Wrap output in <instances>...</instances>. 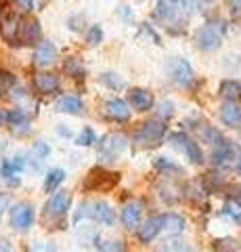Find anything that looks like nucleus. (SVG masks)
I'll return each mask as SVG.
<instances>
[{
  "mask_svg": "<svg viewBox=\"0 0 241 252\" xmlns=\"http://www.w3.org/2000/svg\"><path fill=\"white\" fill-rule=\"evenodd\" d=\"M166 132H168V126L164 120H147L134 132V143L138 147H155L161 143Z\"/></svg>",
  "mask_w": 241,
  "mask_h": 252,
  "instance_id": "nucleus-1",
  "label": "nucleus"
},
{
  "mask_svg": "<svg viewBox=\"0 0 241 252\" xmlns=\"http://www.w3.org/2000/svg\"><path fill=\"white\" fill-rule=\"evenodd\" d=\"M82 219H95V220H99V223H103V225H113L115 212L111 208V204L105 202V200L84 202L80 206V210L76 212V223L78 220H82Z\"/></svg>",
  "mask_w": 241,
  "mask_h": 252,
  "instance_id": "nucleus-2",
  "label": "nucleus"
},
{
  "mask_svg": "<svg viewBox=\"0 0 241 252\" xmlns=\"http://www.w3.org/2000/svg\"><path fill=\"white\" fill-rule=\"evenodd\" d=\"M118 183H120V172H111L103 166H95L88 172L86 181H84V189L86 191H109Z\"/></svg>",
  "mask_w": 241,
  "mask_h": 252,
  "instance_id": "nucleus-3",
  "label": "nucleus"
},
{
  "mask_svg": "<svg viewBox=\"0 0 241 252\" xmlns=\"http://www.w3.org/2000/svg\"><path fill=\"white\" fill-rule=\"evenodd\" d=\"M170 145L178 149L191 164H197V166L204 164V152H201V147L187 132H172L170 135Z\"/></svg>",
  "mask_w": 241,
  "mask_h": 252,
  "instance_id": "nucleus-4",
  "label": "nucleus"
},
{
  "mask_svg": "<svg viewBox=\"0 0 241 252\" xmlns=\"http://www.w3.org/2000/svg\"><path fill=\"white\" fill-rule=\"evenodd\" d=\"M128 147V139L122 132H111L99 143V158L103 162H113L115 158H120Z\"/></svg>",
  "mask_w": 241,
  "mask_h": 252,
  "instance_id": "nucleus-5",
  "label": "nucleus"
},
{
  "mask_svg": "<svg viewBox=\"0 0 241 252\" xmlns=\"http://www.w3.org/2000/svg\"><path fill=\"white\" fill-rule=\"evenodd\" d=\"M9 220H11V227L17 231H27L29 227L34 225L36 220V210L32 204L27 202H21V204H15L11 208V215H9Z\"/></svg>",
  "mask_w": 241,
  "mask_h": 252,
  "instance_id": "nucleus-6",
  "label": "nucleus"
},
{
  "mask_svg": "<svg viewBox=\"0 0 241 252\" xmlns=\"http://www.w3.org/2000/svg\"><path fill=\"white\" fill-rule=\"evenodd\" d=\"M69 206H72V193L61 189V191L53 193V198L46 204V219H53V220H63Z\"/></svg>",
  "mask_w": 241,
  "mask_h": 252,
  "instance_id": "nucleus-7",
  "label": "nucleus"
},
{
  "mask_svg": "<svg viewBox=\"0 0 241 252\" xmlns=\"http://www.w3.org/2000/svg\"><path fill=\"white\" fill-rule=\"evenodd\" d=\"M195 42L201 51H216L222 46V34L212 23H206L195 32Z\"/></svg>",
  "mask_w": 241,
  "mask_h": 252,
  "instance_id": "nucleus-8",
  "label": "nucleus"
},
{
  "mask_svg": "<svg viewBox=\"0 0 241 252\" xmlns=\"http://www.w3.org/2000/svg\"><path fill=\"white\" fill-rule=\"evenodd\" d=\"M170 76H172V80L178 84V86H191L193 80H195V72H193V67H191V63L183 59V57H174L172 61H170Z\"/></svg>",
  "mask_w": 241,
  "mask_h": 252,
  "instance_id": "nucleus-9",
  "label": "nucleus"
},
{
  "mask_svg": "<svg viewBox=\"0 0 241 252\" xmlns=\"http://www.w3.org/2000/svg\"><path fill=\"white\" fill-rule=\"evenodd\" d=\"M42 36L40 30V21L38 19H19V28H17V40L23 44H36Z\"/></svg>",
  "mask_w": 241,
  "mask_h": 252,
  "instance_id": "nucleus-10",
  "label": "nucleus"
},
{
  "mask_svg": "<svg viewBox=\"0 0 241 252\" xmlns=\"http://www.w3.org/2000/svg\"><path fill=\"white\" fill-rule=\"evenodd\" d=\"M237 147L231 143V141L222 139L218 145H214L212 149V162L216 166H231L233 160H237Z\"/></svg>",
  "mask_w": 241,
  "mask_h": 252,
  "instance_id": "nucleus-11",
  "label": "nucleus"
},
{
  "mask_svg": "<svg viewBox=\"0 0 241 252\" xmlns=\"http://www.w3.org/2000/svg\"><path fill=\"white\" fill-rule=\"evenodd\" d=\"M128 103L132 109H136V112H147V109H151L155 99H153V93L147 91V89H130L128 91Z\"/></svg>",
  "mask_w": 241,
  "mask_h": 252,
  "instance_id": "nucleus-12",
  "label": "nucleus"
},
{
  "mask_svg": "<svg viewBox=\"0 0 241 252\" xmlns=\"http://www.w3.org/2000/svg\"><path fill=\"white\" fill-rule=\"evenodd\" d=\"M220 122L229 128H239L241 126V107L233 101H224L220 107Z\"/></svg>",
  "mask_w": 241,
  "mask_h": 252,
  "instance_id": "nucleus-13",
  "label": "nucleus"
},
{
  "mask_svg": "<svg viewBox=\"0 0 241 252\" xmlns=\"http://www.w3.org/2000/svg\"><path fill=\"white\" fill-rule=\"evenodd\" d=\"M141 217H143V204L141 202H128L122 210V223L128 227V229H136L141 225Z\"/></svg>",
  "mask_w": 241,
  "mask_h": 252,
  "instance_id": "nucleus-14",
  "label": "nucleus"
},
{
  "mask_svg": "<svg viewBox=\"0 0 241 252\" xmlns=\"http://www.w3.org/2000/svg\"><path fill=\"white\" fill-rule=\"evenodd\" d=\"M57 59V46L49 42V40H44L38 44V49L34 53V63L36 65H40V67H46V65H51V63H55Z\"/></svg>",
  "mask_w": 241,
  "mask_h": 252,
  "instance_id": "nucleus-15",
  "label": "nucleus"
},
{
  "mask_svg": "<svg viewBox=\"0 0 241 252\" xmlns=\"http://www.w3.org/2000/svg\"><path fill=\"white\" fill-rule=\"evenodd\" d=\"M105 114L111 118V120H118V122H128L130 120V107L126 101L122 99H111L105 103Z\"/></svg>",
  "mask_w": 241,
  "mask_h": 252,
  "instance_id": "nucleus-16",
  "label": "nucleus"
},
{
  "mask_svg": "<svg viewBox=\"0 0 241 252\" xmlns=\"http://www.w3.org/2000/svg\"><path fill=\"white\" fill-rule=\"evenodd\" d=\"M36 89L44 93V94H53V93H57L59 91V78L55 74H51V72H40V74H36Z\"/></svg>",
  "mask_w": 241,
  "mask_h": 252,
  "instance_id": "nucleus-17",
  "label": "nucleus"
},
{
  "mask_svg": "<svg viewBox=\"0 0 241 252\" xmlns=\"http://www.w3.org/2000/svg\"><path fill=\"white\" fill-rule=\"evenodd\" d=\"M55 107H57V112H61V114H74V116L84 114V101L80 97H72V94L61 97Z\"/></svg>",
  "mask_w": 241,
  "mask_h": 252,
  "instance_id": "nucleus-18",
  "label": "nucleus"
},
{
  "mask_svg": "<svg viewBox=\"0 0 241 252\" xmlns=\"http://www.w3.org/2000/svg\"><path fill=\"white\" fill-rule=\"evenodd\" d=\"M161 231V227H160V217H151V219H147L145 223L141 225V229H138V238H141V242H151L155 240V235H158Z\"/></svg>",
  "mask_w": 241,
  "mask_h": 252,
  "instance_id": "nucleus-19",
  "label": "nucleus"
},
{
  "mask_svg": "<svg viewBox=\"0 0 241 252\" xmlns=\"http://www.w3.org/2000/svg\"><path fill=\"white\" fill-rule=\"evenodd\" d=\"M160 227L161 231H183L185 229V219L174 212H166L160 217Z\"/></svg>",
  "mask_w": 241,
  "mask_h": 252,
  "instance_id": "nucleus-20",
  "label": "nucleus"
},
{
  "mask_svg": "<svg viewBox=\"0 0 241 252\" xmlns=\"http://www.w3.org/2000/svg\"><path fill=\"white\" fill-rule=\"evenodd\" d=\"M220 94L224 101H233V103L241 101V80H224L220 84Z\"/></svg>",
  "mask_w": 241,
  "mask_h": 252,
  "instance_id": "nucleus-21",
  "label": "nucleus"
},
{
  "mask_svg": "<svg viewBox=\"0 0 241 252\" xmlns=\"http://www.w3.org/2000/svg\"><path fill=\"white\" fill-rule=\"evenodd\" d=\"M65 181V170L63 168H51L49 175L44 177V191L46 193H55L57 187Z\"/></svg>",
  "mask_w": 241,
  "mask_h": 252,
  "instance_id": "nucleus-22",
  "label": "nucleus"
},
{
  "mask_svg": "<svg viewBox=\"0 0 241 252\" xmlns=\"http://www.w3.org/2000/svg\"><path fill=\"white\" fill-rule=\"evenodd\" d=\"M63 69H65V74L67 76H72V78H76V80H82L84 76H86V67L82 65L80 61H78L76 57H69L67 61H65V65H63Z\"/></svg>",
  "mask_w": 241,
  "mask_h": 252,
  "instance_id": "nucleus-23",
  "label": "nucleus"
},
{
  "mask_svg": "<svg viewBox=\"0 0 241 252\" xmlns=\"http://www.w3.org/2000/svg\"><path fill=\"white\" fill-rule=\"evenodd\" d=\"M4 122H9L11 126H26L27 124V114L23 109H11L4 114Z\"/></svg>",
  "mask_w": 241,
  "mask_h": 252,
  "instance_id": "nucleus-24",
  "label": "nucleus"
},
{
  "mask_svg": "<svg viewBox=\"0 0 241 252\" xmlns=\"http://www.w3.org/2000/svg\"><path fill=\"white\" fill-rule=\"evenodd\" d=\"M76 143L80 145V147H90V145H95L97 143V132L90 128V126H84L82 132L78 135L76 139Z\"/></svg>",
  "mask_w": 241,
  "mask_h": 252,
  "instance_id": "nucleus-25",
  "label": "nucleus"
},
{
  "mask_svg": "<svg viewBox=\"0 0 241 252\" xmlns=\"http://www.w3.org/2000/svg\"><path fill=\"white\" fill-rule=\"evenodd\" d=\"M97 248L101 252H124V250H126L124 242H120V240H99Z\"/></svg>",
  "mask_w": 241,
  "mask_h": 252,
  "instance_id": "nucleus-26",
  "label": "nucleus"
},
{
  "mask_svg": "<svg viewBox=\"0 0 241 252\" xmlns=\"http://www.w3.org/2000/svg\"><path fill=\"white\" fill-rule=\"evenodd\" d=\"M0 172H2V179H4V181H9L11 185H19V179H17L19 172L13 168L11 160H4V162H2V166H0Z\"/></svg>",
  "mask_w": 241,
  "mask_h": 252,
  "instance_id": "nucleus-27",
  "label": "nucleus"
},
{
  "mask_svg": "<svg viewBox=\"0 0 241 252\" xmlns=\"http://www.w3.org/2000/svg\"><path fill=\"white\" fill-rule=\"evenodd\" d=\"M86 42L90 46H97V44L103 42V28H101V26H92L86 32Z\"/></svg>",
  "mask_w": 241,
  "mask_h": 252,
  "instance_id": "nucleus-28",
  "label": "nucleus"
},
{
  "mask_svg": "<svg viewBox=\"0 0 241 252\" xmlns=\"http://www.w3.org/2000/svg\"><path fill=\"white\" fill-rule=\"evenodd\" d=\"M224 215H229L231 219H235L237 223H241V202L229 200L227 204H224Z\"/></svg>",
  "mask_w": 241,
  "mask_h": 252,
  "instance_id": "nucleus-29",
  "label": "nucleus"
},
{
  "mask_svg": "<svg viewBox=\"0 0 241 252\" xmlns=\"http://www.w3.org/2000/svg\"><path fill=\"white\" fill-rule=\"evenodd\" d=\"M214 252H237V244H235V240H231V238L216 240L214 242Z\"/></svg>",
  "mask_w": 241,
  "mask_h": 252,
  "instance_id": "nucleus-30",
  "label": "nucleus"
},
{
  "mask_svg": "<svg viewBox=\"0 0 241 252\" xmlns=\"http://www.w3.org/2000/svg\"><path fill=\"white\" fill-rule=\"evenodd\" d=\"M101 82L107 84V86H109V89H113V91H120L122 86H124V80H122L118 74H103V76H101Z\"/></svg>",
  "mask_w": 241,
  "mask_h": 252,
  "instance_id": "nucleus-31",
  "label": "nucleus"
},
{
  "mask_svg": "<svg viewBox=\"0 0 241 252\" xmlns=\"http://www.w3.org/2000/svg\"><path fill=\"white\" fill-rule=\"evenodd\" d=\"M15 82H17V78H15L11 72H0V93H9Z\"/></svg>",
  "mask_w": 241,
  "mask_h": 252,
  "instance_id": "nucleus-32",
  "label": "nucleus"
},
{
  "mask_svg": "<svg viewBox=\"0 0 241 252\" xmlns=\"http://www.w3.org/2000/svg\"><path fill=\"white\" fill-rule=\"evenodd\" d=\"M155 166H158L161 172H183L181 166H176V164L170 162L168 158H158V160H155Z\"/></svg>",
  "mask_w": 241,
  "mask_h": 252,
  "instance_id": "nucleus-33",
  "label": "nucleus"
},
{
  "mask_svg": "<svg viewBox=\"0 0 241 252\" xmlns=\"http://www.w3.org/2000/svg\"><path fill=\"white\" fill-rule=\"evenodd\" d=\"M204 139L208 141L210 145L214 147V145H218V143H220V141H222L224 137H222V132H220V130H216V128H212V126H210V128L204 132Z\"/></svg>",
  "mask_w": 241,
  "mask_h": 252,
  "instance_id": "nucleus-34",
  "label": "nucleus"
},
{
  "mask_svg": "<svg viewBox=\"0 0 241 252\" xmlns=\"http://www.w3.org/2000/svg\"><path fill=\"white\" fill-rule=\"evenodd\" d=\"M9 206H11V195L9 193H0V219H2V215L9 210Z\"/></svg>",
  "mask_w": 241,
  "mask_h": 252,
  "instance_id": "nucleus-35",
  "label": "nucleus"
},
{
  "mask_svg": "<svg viewBox=\"0 0 241 252\" xmlns=\"http://www.w3.org/2000/svg\"><path fill=\"white\" fill-rule=\"evenodd\" d=\"M161 109H164V118H170L174 114V103H172V101H164V103L160 105V112H161Z\"/></svg>",
  "mask_w": 241,
  "mask_h": 252,
  "instance_id": "nucleus-36",
  "label": "nucleus"
},
{
  "mask_svg": "<svg viewBox=\"0 0 241 252\" xmlns=\"http://www.w3.org/2000/svg\"><path fill=\"white\" fill-rule=\"evenodd\" d=\"M229 9L233 11V15H237V17H241V0H227Z\"/></svg>",
  "mask_w": 241,
  "mask_h": 252,
  "instance_id": "nucleus-37",
  "label": "nucleus"
},
{
  "mask_svg": "<svg viewBox=\"0 0 241 252\" xmlns=\"http://www.w3.org/2000/svg\"><path fill=\"white\" fill-rule=\"evenodd\" d=\"M17 4L21 6V11H26V13L34 11V0H17Z\"/></svg>",
  "mask_w": 241,
  "mask_h": 252,
  "instance_id": "nucleus-38",
  "label": "nucleus"
},
{
  "mask_svg": "<svg viewBox=\"0 0 241 252\" xmlns=\"http://www.w3.org/2000/svg\"><path fill=\"white\" fill-rule=\"evenodd\" d=\"M49 152H51V149H49V145H46V143H42V141H40V143H36V154L40 158L49 156Z\"/></svg>",
  "mask_w": 241,
  "mask_h": 252,
  "instance_id": "nucleus-39",
  "label": "nucleus"
},
{
  "mask_svg": "<svg viewBox=\"0 0 241 252\" xmlns=\"http://www.w3.org/2000/svg\"><path fill=\"white\" fill-rule=\"evenodd\" d=\"M4 114H6V112H4V109H0V126H2V124H4Z\"/></svg>",
  "mask_w": 241,
  "mask_h": 252,
  "instance_id": "nucleus-40",
  "label": "nucleus"
},
{
  "mask_svg": "<svg viewBox=\"0 0 241 252\" xmlns=\"http://www.w3.org/2000/svg\"><path fill=\"white\" fill-rule=\"evenodd\" d=\"M235 168H237V172H239V175H241V156L237 158V166H235Z\"/></svg>",
  "mask_w": 241,
  "mask_h": 252,
  "instance_id": "nucleus-41",
  "label": "nucleus"
},
{
  "mask_svg": "<svg viewBox=\"0 0 241 252\" xmlns=\"http://www.w3.org/2000/svg\"><path fill=\"white\" fill-rule=\"evenodd\" d=\"M174 2H178V0H174Z\"/></svg>",
  "mask_w": 241,
  "mask_h": 252,
  "instance_id": "nucleus-42",
  "label": "nucleus"
},
{
  "mask_svg": "<svg viewBox=\"0 0 241 252\" xmlns=\"http://www.w3.org/2000/svg\"><path fill=\"white\" fill-rule=\"evenodd\" d=\"M206 2H210V0H206Z\"/></svg>",
  "mask_w": 241,
  "mask_h": 252,
  "instance_id": "nucleus-43",
  "label": "nucleus"
},
{
  "mask_svg": "<svg viewBox=\"0 0 241 252\" xmlns=\"http://www.w3.org/2000/svg\"><path fill=\"white\" fill-rule=\"evenodd\" d=\"M164 252H168V250H164Z\"/></svg>",
  "mask_w": 241,
  "mask_h": 252,
  "instance_id": "nucleus-44",
  "label": "nucleus"
}]
</instances>
